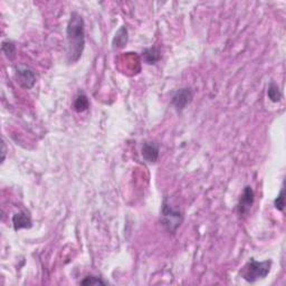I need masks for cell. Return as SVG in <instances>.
<instances>
[{"instance_id": "obj_1", "label": "cell", "mask_w": 286, "mask_h": 286, "mask_svg": "<svg viewBox=\"0 0 286 286\" xmlns=\"http://www.w3.org/2000/svg\"><path fill=\"white\" fill-rule=\"evenodd\" d=\"M85 48V23L82 15L72 12L66 27V60L75 64L81 60Z\"/></svg>"}, {"instance_id": "obj_2", "label": "cell", "mask_w": 286, "mask_h": 286, "mask_svg": "<svg viewBox=\"0 0 286 286\" xmlns=\"http://www.w3.org/2000/svg\"><path fill=\"white\" fill-rule=\"evenodd\" d=\"M184 220L183 212L179 209H175L168 202V198L165 197L161 206L160 224L169 234L175 235Z\"/></svg>"}, {"instance_id": "obj_3", "label": "cell", "mask_w": 286, "mask_h": 286, "mask_svg": "<svg viewBox=\"0 0 286 286\" xmlns=\"http://www.w3.org/2000/svg\"><path fill=\"white\" fill-rule=\"evenodd\" d=\"M273 262L271 259L258 262L255 258H251L248 263L240 271V276L248 283H255L258 280H263L270 274Z\"/></svg>"}, {"instance_id": "obj_4", "label": "cell", "mask_w": 286, "mask_h": 286, "mask_svg": "<svg viewBox=\"0 0 286 286\" xmlns=\"http://www.w3.org/2000/svg\"><path fill=\"white\" fill-rule=\"evenodd\" d=\"M194 100V90L191 88H182L177 90L171 97V104L177 112H182Z\"/></svg>"}, {"instance_id": "obj_5", "label": "cell", "mask_w": 286, "mask_h": 286, "mask_svg": "<svg viewBox=\"0 0 286 286\" xmlns=\"http://www.w3.org/2000/svg\"><path fill=\"white\" fill-rule=\"evenodd\" d=\"M255 201V193L251 186H246L237 204V213L241 218L247 216Z\"/></svg>"}, {"instance_id": "obj_6", "label": "cell", "mask_w": 286, "mask_h": 286, "mask_svg": "<svg viewBox=\"0 0 286 286\" xmlns=\"http://www.w3.org/2000/svg\"><path fill=\"white\" fill-rule=\"evenodd\" d=\"M15 78L19 86L25 90H30L36 84L34 71L26 66H15Z\"/></svg>"}, {"instance_id": "obj_7", "label": "cell", "mask_w": 286, "mask_h": 286, "mask_svg": "<svg viewBox=\"0 0 286 286\" xmlns=\"http://www.w3.org/2000/svg\"><path fill=\"white\" fill-rule=\"evenodd\" d=\"M141 154L144 161L150 165H154L158 161L159 155H160V148L159 144L155 142H144L141 149Z\"/></svg>"}, {"instance_id": "obj_8", "label": "cell", "mask_w": 286, "mask_h": 286, "mask_svg": "<svg viewBox=\"0 0 286 286\" xmlns=\"http://www.w3.org/2000/svg\"><path fill=\"white\" fill-rule=\"evenodd\" d=\"M13 225L16 231L23 228H31L32 222L30 216L25 211H19L13 216Z\"/></svg>"}, {"instance_id": "obj_9", "label": "cell", "mask_w": 286, "mask_h": 286, "mask_svg": "<svg viewBox=\"0 0 286 286\" xmlns=\"http://www.w3.org/2000/svg\"><path fill=\"white\" fill-rule=\"evenodd\" d=\"M129 41V31L128 28L125 26H122L120 30L117 31V34L114 35L113 39H112V48L115 49H122L123 47L128 44Z\"/></svg>"}, {"instance_id": "obj_10", "label": "cell", "mask_w": 286, "mask_h": 286, "mask_svg": "<svg viewBox=\"0 0 286 286\" xmlns=\"http://www.w3.org/2000/svg\"><path fill=\"white\" fill-rule=\"evenodd\" d=\"M142 57L147 64L152 65L158 63L161 60V52L157 46H153L150 47V48L144 49L142 53Z\"/></svg>"}, {"instance_id": "obj_11", "label": "cell", "mask_w": 286, "mask_h": 286, "mask_svg": "<svg viewBox=\"0 0 286 286\" xmlns=\"http://www.w3.org/2000/svg\"><path fill=\"white\" fill-rule=\"evenodd\" d=\"M89 107H90V100L88 95H86L84 92H79L74 100L73 108L77 112V113H82V112L89 110Z\"/></svg>"}, {"instance_id": "obj_12", "label": "cell", "mask_w": 286, "mask_h": 286, "mask_svg": "<svg viewBox=\"0 0 286 286\" xmlns=\"http://www.w3.org/2000/svg\"><path fill=\"white\" fill-rule=\"evenodd\" d=\"M267 96L273 103H278L281 102L282 99H283V93L281 92L280 88L275 82H271L269 85V89H267Z\"/></svg>"}, {"instance_id": "obj_13", "label": "cell", "mask_w": 286, "mask_h": 286, "mask_svg": "<svg viewBox=\"0 0 286 286\" xmlns=\"http://www.w3.org/2000/svg\"><path fill=\"white\" fill-rule=\"evenodd\" d=\"M1 48H2L3 54H5L6 57L9 60H13L14 59H15V57H16V52H17L15 42L10 41V39H6V41L2 42Z\"/></svg>"}, {"instance_id": "obj_14", "label": "cell", "mask_w": 286, "mask_h": 286, "mask_svg": "<svg viewBox=\"0 0 286 286\" xmlns=\"http://www.w3.org/2000/svg\"><path fill=\"white\" fill-rule=\"evenodd\" d=\"M274 207H275V209H277L278 211H284V208H285V189L284 188H282L281 193L278 194V196L276 198H275Z\"/></svg>"}, {"instance_id": "obj_15", "label": "cell", "mask_w": 286, "mask_h": 286, "mask_svg": "<svg viewBox=\"0 0 286 286\" xmlns=\"http://www.w3.org/2000/svg\"><path fill=\"white\" fill-rule=\"evenodd\" d=\"M82 285H106L107 283L102 278L96 276H86L84 280L81 281Z\"/></svg>"}, {"instance_id": "obj_16", "label": "cell", "mask_w": 286, "mask_h": 286, "mask_svg": "<svg viewBox=\"0 0 286 286\" xmlns=\"http://www.w3.org/2000/svg\"><path fill=\"white\" fill-rule=\"evenodd\" d=\"M6 144H5V142H3L2 141V158H1V164L3 161H5V159H6Z\"/></svg>"}]
</instances>
